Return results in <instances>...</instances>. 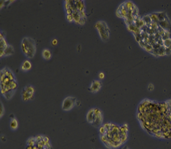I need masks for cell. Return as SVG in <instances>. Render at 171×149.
<instances>
[{"label":"cell","instance_id":"1","mask_svg":"<svg viewBox=\"0 0 171 149\" xmlns=\"http://www.w3.org/2000/svg\"><path fill=\"white\" fill-rule=\"evenodd\" d=\"M137 118L141 126L151 135L159 138H171V115L165 101H142L138 106Z\"/></svg>","mask_w":171,"mask_h":149},{"label":"cell","instance_id":"2","mask_svg":"<svg viewBox=\"0 0 171 149\" xmlns=\"http://www.w3.org/2000/svg\"><path fill=\"white\" fill-rule=\"evenodd\" d=\"M99 132L102 143L110 149L119 148L126 143L128 137V127L126 124L119 126L108 122L99 128Z\"/></svg>","mask_w":171,"mask_h":149},{"label":"cell","instance_id":"3","mask_svg":"<svg viewBox=\"0 0 171 149\" xmlns=\"http://www.w3.org/2000/svg\"><path fill=\"white\" fill-rule=\"evenodd\" d=\"M18 84L13 73L8 68H4L1 71V92L8 100H10L17 91Z\"/></svg>","mask_w":171,"mask_h":149},{"label":"cell","instance_id":"4","mask_svg":"<svg viewBox=\"0 0 171 149\" xmlns=\"http://www.w3.org/2000/svg\"><path fill=\"white\" fill-rule=\"evenodd\" d=\"M65 8L67 15H70L73 21L78 24H84L86 21L85 6L83 1H65Z\"/></svg>","mask_w":171,"mask_h":149},{"label":"cell","instance_id":"5","mask_svg":"<svg viewBox=\"0 0 171 149\" xmlns=\"http://www.w3.org/2000/svg\"><path fill=\"white\" fill-rule=\"evenodd\" d=\"M87 122L95 128H99L103 125V115L101 110L94 108L89 110L86 114Z\"/></svg>","mask_w":171,"mask_h":149},{"label":"cell","instance_id":"6","mask_svg":"<svg viewBox=\"0 0 171 149\" xmlns=\"http://www.w3.org/2000/svg\"><path fill=\"white\" fill-rule=\"evenodd\" d=\"M21 47L23 54L25 56L29 59H32L35 56L37 52V46L35 41L30 37H25L23 38Z\"/></svg>","mask_w":171,"mask_h":149},{"label":"cell","instance_id":"7","mask_svg":"<svg viewBox=\"0 0 171 149\" xmlns=\"http://www.w3.org/2000/svg\"><path fill=\"white\" fill-rule=\"evenodd\" d=\"M94 28L98 32L101 39L104 42H107L110 39V30L107 23L104 21H98L95 23Z\"/></svg>","mask_w":171,"mask_h":149},{"label":"cell","instance_id":"8","mask_svg":"<svg viewBox=\"0 0 171 149\" xmlns=\"http://www.w3.org/2000/svg\"><path fill=\"white\" fill-rule=\"evenodd\" d=\"M35 88L31 85H28L23 88L22 92V98L24 101H28L34 98Z\"/></svg>","mask_w":171,"mask_h":149},{"label":"cell","instance_id":"9","mask_svg":"<svg viewBox=\"0 0 171 149\" xmlns=\"http://www.w3.org/2000/svg\"><path fill=\"white\" fill-rule=\"evenodd\" d=\"M77 103L76 97L68 96L63 100L62 103V109L64 111H68L72 110Z\"/></svg>","mask_w":171,"mask_h":149},{"label":"cell","instance_id":"10","mask_svg":"<svg viewBox=\"0 0 171 149\" xmlns=\"http://www.w3.org/2000/svg\"><path fill=\"white\" fill-rule=\"evenodd\" d=\"M102 82L99 80H94L91 85H90L89 87L88 88L89 91L92 93H96L99 91H100L102 87Z\"/></svg>","mask_w":171,"mask_h":149},{"label":"cell","instance_id":"11","mask_svg":"<svg viewBox=\"0 0 171 149\" xmlns=\"http://www.w3.org/2000/svg\"><path fill=\"white\" fill-rule=\"evenodd\" d=\"M32 68V64L28 60H25L24 62H23L22 66H21V69L23 71H28L30 70Z\"/></svg>","mask_w":171,"mask_h":149},{"label":"cell","instance_id":"12","mask_svg":"<svg viewBox=\"0 0 171 149\" xmlns=\"http://www.w3.org/2000/svg\"><path fill=\"white\" fill-rule=\"evenodd\" d=\"M0 37H1V41H0V42H1V56L4 50L6 49L8 45L7 44L6 41L5 40V39H4V37L3 36L2 34L0 35Z\"/></svg>","mask_w":171,"mask_h":149},{"label":"cell","instance_id":"13","mask_svg":"<svg viewBox=\"0 0 171 149\" xmlns=\"http://www.w3.org/2000/svg\"><path fill=\"white\" fill-rule=\"evenodd\" d=\"M14 52V49H13V47L10 45H8L7 47L6 48V49L4 50V52L3 54H2L1 55V57H4V56H8V55H12Z\"/></svg>","mask_w":171,"mask_h":149},{"label":"cell","instance_id":"14","mask_svg":"<svg viewBox=\"0 0 171 149\" xmlns=\"http://www.w3.org/2000/svg\"><path fill=\"white\" fill-rule=\"evenodd\" d=\"M42 57L45 60H50L52 57V54L50 50L48 49H45L42 50Z\"/></svg>","mask_w":171,"mask_h":149},{"label":"cell","instance_id":"15","mask_svg":"<svg viewBox=\"0 0 171 149\" xmlns=\"http://www.w3.org/2000/svg\"><path fill=\"white\" fill-rule=\"evenodd\" d=\"M18 120L15 118H13L10 121V128L13 130H15L18 128Z\"/></svg>","mask_w":171,"mask_h":149},{"label":"cell","instance_id":"16","mask_svg":"<svg viewBox=\"0 0 171 149\" xmlns=\"http://www.w3.org/2000/svg\"><path fill=\"white\" fill-rule=\"evenodd\" d=\"M165 103H166V105H167L168 111L169 112V113L171 115V100L166 101Z\"/></svg>","mask_w":171,"mask_h":149},{"label":"cell","instance_id":"17","mask_svg":"<svg viewBox=\"0 0 171 149\" xmlns=\"http://www.w3.org/2000/svg\"><path fill=\"white\" fill-rule=\"evenodd\" d=\"M4 111V109L3 105L2 104V103H1V111H0V116H1V117H2V116H3Z\"/></svg>","mask_w":171,"mask_h":149},{"label":"cell","instance_id":"18","mask_svg":"<svg viewBox=\"0 0 171 149\" xmlns=\"http://www.w3.org/2000/svg\"><path fill=\"white\" fill-rule=\"evenodd\" d=\"M58 43V41L56 39H54L52 40V45L53 46H55Z\"/></svg>","mask_w":171,"mask_h":149},{"label":"cell","instance_id":"19","mask_svg":"<svg viewBox=\"0 0 171 149\" xmlns=\"http://www.w3.org/2000/svg\"><path fill=\"white\" fill-rule=\"evenodd\" d=\"M148 88L149 91H152L154 90V85H152V84H150V85H149Z\"/></svg>","mask_w":171,"mask_h":149},{"label":"cell","instance_id":"20","mask_svg":"<svg viewBox=\"0 0 171 149\" xmlns=\"http://www.w3.org/2000/svg\"><path fill=\"white\" fill-rule=\"evenodd\" d=\"M99 77L101 80H103V79L104 77V74L103 72H100L99 74Z\"/></svg>","mask_w":171,"mask_h":149},{"label":"cell","instance_id":"21","mask_svg":"<svg viewBox=\"0 0 171 149\" xmlns=\"http://www.w3.org/2000/svg\"><path fill=\"white\" fill-rule=\"evenodd\" d=\"M123 149H130V148H128L127 147H125L124 148H123Z\"/></svg>","mask_w":171,"mask_h":149}]
</instances>
